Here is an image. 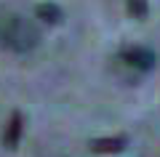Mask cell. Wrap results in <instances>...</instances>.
I'll list each match as a JSON object with an SVG mask.
<instances>
[{
	"label": "cell",
	"mask_w": 160,
	"mask_h": 157,
	"mask_svg": "<svg viewBox=\"0 0 160 157\" xmlns=\"http://www.w3.org/2000/svg\"><path fill=\"white\" fill-rule=\"evenodd\" d=\"M118 59L123 64H128V67H133V69H152L155 64H158V56H155V51H149V48H144V45H128V48H123L118 53Z\"/></svg>",
	"instance_id": "7a4b0ae2"
},
{
	"label": "cell",
	"mask_w": 160,
	"mask_h": 157,
	"mask_svg": "<svg viewBox=\"0 0 160 157\" xmlns=\"http://www.w3.org/2000/svg\"><path fill=\"white\" fill-rule=\"evenodd\" d=\"M35 16L40 19V22H46V24H59L64 19L62 8L56 6V3H40L38 8H35Z\"/></svg>",
	"instance_id": "5b68a950"
},
{
	"label": "cell",
	"mask_w": 160,
	"mask_h": 157,
	"mask_svg": "<svg viewBox=\"0 0 160 157\" xmlns=\"http://www.w3.org/2000/svg\"><path fill=\"white\" fill-rule=\"evenodd\" d=\"M0 43L11 51L24 53V51H32L40 43V29L35 27V22L19 16V13L0 11Z\"/></svg>",
	"instance_id": "6da1fadb"
},
{
	"label": "cell",
	"mask_w": 160,
	"mask_h": 157,
	"mask_svg": "<svg viewBox=\"0 0 160 157\" xmlns=\"http://www.w3.org/2000/svg\"><path fill=\"white\" fill-rule=\"evenodd\" d=\"M126 8L133 19H147L149 13V0H126Z\"/></svg>",
	"instance_id": "8992f818"
},
{
	"label": "cell",
	"mask_w": 160,
	"mask_h": 157,
	"mask_svg": "<svg viewBox=\"0 0 160 157\" xmlns=\"http://www.w3.org/2000/svg\"><path fill=\"white\" fill-rule=\"evenodd\" d=\"M22 133H24V115L22 112H11L6 128H3V146H6V149H16L19 141H22Z\"/></svg>",
	"instance_id": "3957f363"
},
{
	"label": "cell",
	"mask_w": 160,
	"mask_h": 157,
	"mask_svg": "<svg viewBox=\"0 0 160 157\" xmlns=\"http://www.w3.org/2000/svg\"><path fill=\"white\" fill-rule=\"evenodd\" d=\"M88 146L96 155H118V152H123L128 146V139L126 136H107V139H93Z\"/></svg>",
	"instance_id": "277c9868"
}]
</instances>
